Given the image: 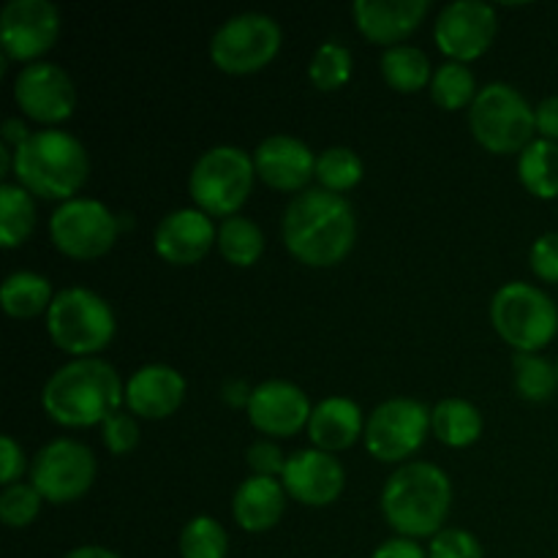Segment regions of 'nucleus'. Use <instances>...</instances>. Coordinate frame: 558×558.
Segmentation results:
<instances>
[{
  "label": "nucleus",
  "instance_id": "nucleus-3",
  "mask_svg": "<svg viewBox=\"0 0 558 558\" xmlns=\"http://www.w3.org/2000/svg\"><path fill=\"white\" fill-rule=\"evenodd\" d=\"M450 507V477L445 469L428 461L403 463L381 488V515L398 537L434 539L445 529Z\"/></svg>",
  "mask_w": 558,
  "mask_h": 558
},
{
  "label": "nucleus",
  "instance_id": "nucleus-28",
  "mask_svg": "<svg viewBox=\"0 0 558 558\" xmlns=\"http://www.w3.org/2000/svg\"><path fill=\"white\" fill-rule=\"evenodd\" d=\"M518 178L523 189L537 199H556L558 196V142L534 140L518 156Z\"/></svg>",
  "mask_w": 558,
  "mask_h": 558
},
{
  "label": "nucleus",
  "instance_id": "nucleus-37",
  "mask_svg": "<svg viewBox=\"0 0 558 558\" xmlns=\"http://www.w3.org/2000/svg\"><path fill=\"white\" fill-rule=\"evenodd\" d=\"M101 439L112 456H129L140 445V423L131 412H114L101 425Z\"/></svg>",
  "mask_w": 558,
  "mask_h": 558
},
{
  "label": "nucleus",
  "instance_id": "nucleus-39",
  "mask_svg": "<svg viewBox=\"0 0 558 558\" xmlns=\"http://www.w3.org/2000/svg\"><path fill=\"white\" fill-rule=\"evenodd\" d=\"M529 262L539 281L558 283V232H545L534 240Z\"/></svg>",
  "mask_w": 558,
  "mask_h": 558
},
{
  "label": "nucleus",
  "instance_id": "nucleus-41",
  "mask_svg": "<svg viewBox=\"0 0 558 558\" xmlns=\"http://www.w3.org/2000/svg\"><path fill=\"white\" fill-rule=\"evenodd\" d=\"M539 140L558 142V96H548L534 107Z\"/></svg>",
  "mask_w": 558,
  "mask_h": 558
},
{
  "label": "nucleus",
  "instance_id": "nucleus-38",
  "mask_svg": "<svg viewBox=\"0 0 558 558\" xmlns=\"http://www.w3.org/2000/svg\"><path fill=\"white\" fill-rule=\"evenodd\" d=\"M287 461L289 458L283 456V450L272 439H256L248 447V452H245V463H248V469L256 477L281 480Z\"/></svg>",
  "mask_w": 558,
  "mask_h": 558
},
{
  "label": "nucleus",
  "instance_id": "nucleus-23",
  "mask_svg": "<svg viewBox=\"0 0 558 558\" xmlns=\"http://www.w3.org/2000/svg\"><path fill=\"white\" fill-rule=\"evenodd\" d=\"M287 499L289 494L281 480L251 474L232 496L234 523L248 534L270 532L281 523L283 512H287Z\"/></svg>",
  "mask_w": 558,
  "mask_h": 558
},
{
  "label": "nucleus",
  "instance_id": "nucleus-15",
  "mask_svg": "<svg viewBox=\"0 0 558 558\" xmlns=\"http://www.w3.org/2000/svg\"><path fill=\"white\" fill-rule=\"evenodd\" d=\"M14 101L22 114L47 129H58L76 109V87L69 71L49 60L22 65L14 76Z\"/></svg>",
  "mask_w": 558,
  "mask_h": 558
},
{
  "label": "nucleus",
  "instance_id": "nucleus-16",
  "mask_svg": "<svg viewBox=\"0 0 558 558\" xmlns=\"http://www.w3.org/2000/svg\"><path fill=\"white\" fill-rule=\"evenodd\" d=\"M245 412H248L251 425L262 436H270V439H292L300 430L308 428L314 407H311L303 387H298L294 381L267 379L254 387Z\"/></svg>",
  "mask_w": 558,
  "mask_h": 558
},
{
  "label": "nucleus",
  "instance_id": "nucleus-27",
  "mask_svg": "<svg viewBox=\"0 0 558 558\" xmlns=\"http://www.w3.org/2000/svg\"><path fill=\"white\" fill-rule=\"evenodd\" d=\"M381 76H385L387 87H392L396 93H420L430 87L434 65L420 47L398 44L381 54Z\"/></svg>",
  "mask_w": 558,
  "mask_h": 558
},
{
  "label": "nucleus",
  "instance_id": "nucleus-1",
  "mask_svg": "<svg viewBox=\"0 0 558 558\" xmlns=\"http://www.w3.org/2000/svg\"><path fill=\"white\" fill-rule=\"evenodd\" d=\"M283 245L305 267H336L357 243V218L347 196L325 189H308L283 210Z\"/></svg>",
  "mask_w": 558,
  "mask_h": 558
},
{
  "label": "nucleus",
  "instance_id": "nucleus-30",
  "mask_svg": "<svg viewBox=\"0 0 558 558\" xmlns=\"http://www.w3.org/2000/svg\"><path fill=\"white\" fill-rule=\"evenodd\" d=\"M428 90L436 107L445 109V112H458V109L472 107L480 87L477 76H474V71L466 63L447 60V63H441L434 71V80H430Z\"/></svg>",
  "mask_w": 558,
  "mask_h": 558
},
{
  "label": "nucleus",
  "instance_id": "nucleus-32",
  "mask_svg": "<svg viewBox=\"0 0 558 558\" xmlns=\"http://www.w3.org/2000/svg\"><path fill=\"white\" fill-rule=\"evenodd\" d=\"M512 376H515V392L529 403L550 401L558 390L556 365L539 354H515Z\"/></svg>",
  "mask_w": 558,
  "mask_h": 558
},
{
  "label": "nucleus",
  "instance_id": "nucleus-29",
  "mask_svg": "<svg viewBox=\"0 0 558 558\" xmlns=\"http://www.w3.org/2000/svg\"><path fill=\"white\" fill-rule=\"evenodd\" d=\"M218 254L232 267H254L265 254V234L256 221L232 216L218 227Z\"/></svg>",
  "mask_w": 558,
  "mask_h": 558
},
{
  "label": "nucleus",
  "instance_id": "nucleus-5",
  "mask_svg": "<svg viewBox=\"0 0 558 558\" xmlns=\"http://www.w3.org/2000/svg\"><path fill=\"white\" fill-rule=\"evenodd\" d=\"M47 332L54 347L74 360L98 357L112 343L118 319L101 294L85 287H69L54 294L49 305Z\"/></svg>",
  "mask_w": 558,
  "mask_h": 558
},
{
  "label": "nucleus",
  "instance_id": "nucleus-44",
  "mask_svg": "<svg viewBox=\"0 0 558 558\" xmlns=\"http://www.w3.org/2000/svg\"><path fill=\"white\" fill-rule=\"evenodd\" d=\"M31 136H33V131L27 129L25 120L22 118H9L3 123V145H9L11 150H16L20 145H25Z\"/></svg>",
  "mask_w": 558,
  "mask_h": 558
},
{
  "label": "nucleus",
  "instance_id": "nucleus-33",
  "mask_svg": "<svg viewBox=\"0 0 558 558\" xmlns=\"http://www.w3.org/2000/svg\"><path fill=\"white\" fill-rule=\"evenodd\" d=\"M354 71V58L349 52V47H343L341 41H325L314 52L308 65V76L314 82L316 90L322 93H336L352 80Z\"/></svg>",
  "mask_w": 558,
  "mask_h": 558
},
{
  "label": "nucleus",
  "instance_id": "nucleus-2",
  "mask_svg": "<svg viewBox=\"0 0 558 558\" xmlns=\"http://www.w3.org/2000/svg\"><path fill=\"white\" fill-rule=\"evenodd\" d=\"M125 385L112 363L101 357L71 360L60 365L41 390V407L63 428H93L120 412Z\"/></svg>",
  "mask_w": 558,
  "mask_h": 558
},
{
  "label": "nucleus",
  "instance_id": "nucleus-34",
  "mask_svg": "<svg viewBox=\"0 0 558 558\" xmlns=\"http://www.w3.org/2000/svg\"><path fill=\"white\" fill-rule=\"evenodd\" d=\"M180 556L183 558H227V529L210 515H196L180 532Z\"/></svg>",
  "mask_w": 558,
  "mask_h": 558
},
{
  "label": "nucleus",
  "instance_id": "nucleus-20",
  "mask_svg": "<svg viewBox=\"0 0 558 558\" xmlns=\"http://www.w3.org/2000/svg\"><path fill=\"white\" fill-rule=\"evenodd\" d=\"M185 376L167 363H147L125 381V409L140 420H167L183 407Z\"/></svg>",
  "mask_w": 558,
  "mask_h": 558
},
{
  "label": "nucleus",
  "instance_id": "nucleus-46",
  "mask_svg": "<svg viewBox=\"0 0 558 558\" xmlns=\"http://www.w3.org/2000/svg\"><path fill=\"white\" fill-rule=\"evenodd\" d=\"M556 374H558V363H556Z\"/></svg>",
  "mask_w": 558,
  "mask_h": 558
},
{
  "label": "nucleus",
  "instance_id": "nucleus-9",
  "mask_svg": "<svg viewBox=\"0 0 558 558\" xmlns=\"http://www.w3.org/2000/svg\"><path fill=\"white\" fill-rule=\"evenodd\" d=\"M283 31L270 14L245 11L234 14L213 33L210 60L218 71L232 76H248L267 69L278 58Z\"/></svg>",
  "mask_w": 558,
  "mask_h": 558
},
{
  "label": "nucleus",
  "instance_id": "nucleus-45",
  "mask_svg": "<svg viewBox=\"0 0 558 558\" xmlns=\"http://www.w3.org/2000/svg\"><path fill=\"white\" fill-rule=\"evenodd\" d=\"M65 558H120L114 550L101 548V545H80V548L69 550Z\"/></svg>",
  "mask_w": 558,
  "mask_h": 558
},
{
  "label": "nucleus",
  "instance_id": "nucleus-35",
  "mask_svg": "<svg viewBox=\"0 0 558 558\" xmlns=\"http://www.w3.org/2000/svg\"><path fill=\"white\" fill-rule=\"evenodd\" d=\"M44 496L33 488V483H16L0 494V521L9 529H27L38 518Z\"/></svg>",
  "mask_w": 558,
  "mask_h": 558
},
{
  "label": "nucleus",
  "instance_id": "nucleus-43",
  "mask_svg": "<svg viewBox=\"0 0 558 558\" xmlns=\"http://www.w3.org/2000/svg\"><path fill=\"white\" fill-rule=\"evenodd\" d=\"M251 392H254V387L245 385L243 379H229L227 385L221 387V401L227 403L229 409H248Z\"/></svg>",
  "mask_w": 558,
  "mask_h": 558
},
{
  "label": "nucleus",
  "instance_id": "nucleus-36",
  "mask_svg": "<svg viewBox=\"0 0 558 558\" xmlns=\"http://www.w3.org/2000/svg\"><path fill=\"white\" fill-rule=\"evenodd\" d=\"M428 558H485L483 545L466 529H441L428 545Z\"/></svg>",
  "mask_w": 558,
  "mask_h": 558
},
{
  "label": "nucleus",
  "instance_id": "nucleus-42",
  "mask_svg": "<svg viewBox=\"0 0 558 558\" xmlns=\"http://www.w3.org/2000/svg\"><path fill=\"white\" fill-rule=\"evenodd\" d=\"M371 558H428V554L420 548L417 539L392 537V539H385Z\"/></svg>",
  "mask_w": 558,
  "mask_h": 558
},
{
  "label": "nucleus",
  "instance_id": "nucleus-19",
  "mask_svg": "<svg viewBox=\"0 0 558 558\" xmlns=\"http://www.w3.org/2000/svg\"><path fill=\"white\" fill-rule=\"evenodd\" d=\"M281 483L289 499L300 505L330 507L332 501L341 499L347 488V469L336 456L311 447V450H298L289 456Z\"/></svg>",
  "mask_w": 558,
  "mask_h": 558
},
{
  "label": "nucleus",
  "instance_id": "nucleus-14",
  "mask_svg": "<svg viewBox=\"0 0 558 558\" xmlns=\"http://www.w3.org/2000/svg\"><path fill=\"white\" fill-rule=\"evenodd\" d=\"M499 33L496 9L480 0H452L439 11L434 38L439 52L456 63H472L483 58Z\"/></svg>",
  "mask_w": 558,
  "mask_h": 558
},
{
  "label": "nucleus",
  "instance_id": "nucleus-10",
  "mask_svg": "<svg viewBox=\"0 0 558 558\" xmlns=\"http://www.w3.org/2000/svg\"><path fill=\"white\" fill-rule=\"evenodd\" d=\"M123 232L120 216L104 202L76 196L63 202L49 218V238L63 256L74 262H93L107 256Z\"/></svg>",
  "mask_w": 558,
  "mask_h": 558
},
{
  "label": "nucleus",
  "instance_id": "nucleus-17",
  "mask_svg": "<svg viewBox=\"0 0 558 558\" xmlns=\"http://www.w3.org/2000/svg\"><path fill=\"white\" fill-rule=\"evenodd\" d=\"M256 178L281 194H303L311 180H316V156L303 140L289 134H272L256 145Z\"/></svg>",
  "mask_w": 558,
  "mask_h": 558
},
{
  "label": "nucleus",
  "instance_id": "nucleus-22",
  "mask_svg": "<svg viewBox=\"0 0 558 558\" xmlns=\"http://www.w3.org/2000/svg\"><path fill=\"white\" fill-rule=\"evenodd\" d=\"M365 414L352 398L330 396L314 407L308 423V439L316 450L336 452L349 450L365 436Z\"/></svg>",
  "mask_w": 558,
  "mask_h": 558
},
{
  "label": "nucleus",
  "instance_id": "nucleus-11",
  "mask_svg": "<svg viewBox=\"0 0 558 558\" xmlns=\"http://www.w3.org/2000/svg\"><path fill=\"white\" fill-rule=\"evenodd\" d=\"M98 474L96 456L76 439H52L31 463V483L49 505H74L93 488Z\"/></svg>",
  "mask_w": 558,
  "mask_h": 558
},
{
  "label": "nucleus",
  "instance_id": "nucleus-6",
  "mask_svg": "<svg viewBox=\"0 0 558 558\" xmlns=\"http://www.w3.org/2000/svg\"><path fill=\"white\" fill-rule=\"evenodd\" d=\"M254 156L238 145H216L196 158L189 174V196L194 207L210 218L240 216V207L254 191Z\"/></svg>",
  "mask_w": 558,
  "mask_h": 558
},
{
  "label": "nucleus",
  "instance_id": "nucleus-7",
  "mask_svg": "<svg viewBox=\"0 0 558 558\" xmlns=\"http://www.w3.org/2000/svg\"><path fill=\"white\" fill-rule=\"evenodd\" d=\"M469 129L477 145L494 156H512V153L521 156L534 142L537 118L534 107L518 87L507 82H490L480 87L477 98L469 107Z\"/></svg>",
  "mask_w": 558,
  "mask_h": 558
},
{
  "label": "nucleus",
  "instance_id": "nucleus-26",
  "mask_svg": "<svg viewBox=\"0 0 558 558\" xmlns=\"http://www.w3.org/2000/svg\"><path fill=\"white\" fill-rule=\"evenodd\" d=\"M36 196L16 183L0 185V245L5 251L20 248L36 232Z\"/></svg>",
  "mask_w": 558,
  "mask_h": 558
},
{
  "label": "nucleus",
  "instance_id": "nucleus-12",
  "mask_svg": "<svg viewBox=\"0 0 558 558\" xmlns=\"http://www.w3.org/2000/svg\"><path fill=\"white\" fill-rule=\"evenodd\" d=\"M430 434V409L414 398H390L371 412L365 423V450L381 463H403L425 445Z\"/></svg>",
  "mask_w": 558,
  "mask_h": 558
},
{
  "label": "nucleus",
  "instance_id": "nucleus-40",
  "mask_svg": "<svg viewBox=\"0 0 558 558\" xmlns=\"http://www.w3.org/2000/svg\"><path fill=\"white\" fill-rule=\"evenodd\" d=\"M25 450H22V445L14 436L5 434L3 439H0V483H3L5 488H9V485H16L20 483L22 472H25Z\"/></svg>",
  "mask_w": 558,
  "mask_h": 558
},
{
  "label": "nucleus",
  "instance_id": "nucleus-21",
  "mask_svg": "<svg viewBox=\"0 0 558 558\" xmlns=\"http://www.w3.org/2000/svg\"><path fill=\"white\" fill-rule=\"evenodd\" d=\"M428 11V0H357L352 5L354 25L363 38L385 49L407 41Z\"/></svg>",
  "mask_w": 558,
  "mask_h": 558
},
{
  "label": "nucleus",
  "instance_id": "nucleus-13",
  "mask_svg": "<svg viewBox=\"0 0 558 558\" xmlns=\"http://www.w3.org/2000/svg\"><path fill=\"white\" fill-rule=\"evenodd\" d=\"M60 9L49 0H11L0 14V47L16 63H38L60 38Z\"/></svg>",
  "mask_w": 558,
  "mask_h": 558
},
{
  "label": "nucleus",
  "instance_id": "nucleus-25",
  "mask_svg": "<svg viewBox=\"0 0 558 558\" xmlns=\"http://www.w3.org/2000/svg\"><path fill=\"white\" fill-rule=\"evenodd\" d=\"M54 292L47 276L33 270H16L5 276L3 287H0V303L11 319H36V316H47L49 305H52Z\"/></svg>",
  "mask_w": 558,
  "mask_h": 558
},
{
  "label": "nucleus",
  "instance_id": "nucleus-24",
  "mask_svg": "<svg viewBox=\"0 0 558 558\" xmlns=\"http://www.w3.org/2000/svg\"><path fill=\"white\" fill-rule=\"evenodd\" d=\"M483 428V414L466 398H445L430 409V434L452 450L477 445Z\"/></svg>",
  "mask_w": 558,
  "mask_h": 558
},
{
  "label": "nucleus",
  "instance_id": "nucleus-18",
  "mask_svg": "<svg viewBox=\"0 0 558 558\" xmlns=\"http://www.w3.org/2000/svg\"><path fill=\"white\" fill-rule=\"evenodd\" d=\"M218 243V227L199 207H180L158 221L153 245L167 265H199Z\"/></svg>",
  "mask_w": 558,
  "mask_h": 558
},
{
  "label": "nucleus",
  "instance_id": "nucleus-4",
  "mask_svg": "<svg viewBox=\"0 0 558 558\" xmlns=\"http://www.w3.org/2000/svg\"><path fill=\"white\" fill-rule=\"evenodd\" d=\"M16 185L36 199L69 202L76 199L90 178L87 147L63 129L33 131L31 140L14 150Z\"/></svg>",
  "mask_w": 558,
  "mask_h": 558
},
{
  "label": "nucleus",
  "instance_id": "nucleus-8",
  "mask_svg": "<svg viewBox=\"0 0 558 558\" xmlns=\"http://www.w3.org/2000/svg\"><path fill=\"white\" fill-rule=\"evenodd\" d=\"M490 325L515 354H537L558 332V308L545 289L510 281L490 300Z\"/></svg>",
  "mask_w": 558,
  "mask_h": 558
},
{
  "label": "nucleus",
  "instance_id": "nucleus-31",
  "mask_svg": "<svg viewBox=\"0 0 558 558\" xmlns=\"http://www.w3.org/2000/svg\"><path fill=\"white\" fill-rule=\"evenodd\" d=\"M365 163L352 147H327L316 156V183L319 189L332 191V194H347L363 183Z\"/></svg>",
  "mask_w": 558,
  "mask_h": 558
}]
</instances>
